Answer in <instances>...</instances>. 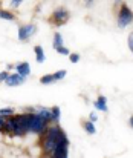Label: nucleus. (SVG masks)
<instances>
[{
  "label": "nucleus",
  "instance_id": "nucleus-1",
  "mask_svg": "<svg viewBox=\"0 0 133 158\" xmlns=\"http://www.w3.org/2000/svg\"><path fill=\"white\" fill-rule=\"evenodd\" d=\"M63 131L58 124H52L46 129V135L43 138V149L44 152L47 154H52L55 149H57V144H58V140L61 137Z\"/></svg>",
  "mask_w": 133,
  "mask_h": 158
},
{
  "label": "nucleus",
  "instance_id": "nucleus-2",
  "mask_svg": "<svg viewBox=\"0 0 133 158\" xmlns=\"http://www.w3.org/2000/svg\"><path fill=\"white\" fill-rule=\"evenodd\" d=\"M133 22V12L132 9L126 5V3H121V9L118 12V26L123 29L126 26H129Z\"/></svg>",
  "mask_w": 133,
  "mask_h": 158
},
{
  "label": "nucleus",
  "instance_id": "nucleus-3",
  "mask_svg": "<svg viewBox=\"0 0 133 158\" xmlns=\"http://www.w3.org/2000/svg\"><path fill=\"white\" fill-rule=\"evenodd\" d=\"M35 32H37V26H35V25H32V23L23 25V26L18 28V40H20V42H26V40H29Z\"/></svg>",
  "mask_w": 133,
  "mask_h": 158
},
{
  "label": "nucleus",
  "instance_id": "nucleus-4",
  "mask_svg": "<svg viewBox=\"0 0 133 158\" xmlns=\"http://www.w3.org/2000/svg\"><path fill=\"white\" fill-rule=\"evenodd\" d=\"M47 123L49 121H46L42 115H38L35 112V117H34V121H32V126H31V132H34V134H43L44 131L47 129Z\"/></svg>",
  "mask_w": 133,
  "mask_h": 158
},
{
  "label": "nucleus",
  "instance_id": "nucleus-5",
  "mask_svg": "<svg viewBox=\"0 0 133 158\" xmlns=\"http://www.w3.org/2000/svg\"><path fill=\"white\" fill-rule=\"evenodd\" d=\"M52 20L55 22V25H64L69 20V11L66 8H57L52 14Z\"/></svg>",
  "mask_w": 133,
  "mask_h": 158
},
{
  "label": "nucleus",
  "instance_id": "nucleus-6",
  "mask_svg": "<svg viewBox=\"0 0 133 158\" xmlns=\"http://www.w3.org/2000/svg\"><path fill=\"white\" fill-rule=\"evenodd\" d=\"M26 81V78L25 77H22L20 74H11L8 78H6V85L8 86H20V85H23Z\"/></svg>",
  "mask_w": 133,
  "mask_h": 158
},
{
  "label": "nucleus",
  "instance_id": "nucleus-7",
  "mask_svg": "<svg viewBox=\"0 0 133 158\" xmlns=\"http://www.w3.org/2000/svg\"><path fill=\"white\" fill-rule=\"evenodd\" d=\"M15 69H17V74H20V75H22V77H25V78L31 74V68H29V63H28V61L18 63V64L15 66Z\"/></svg>",
  "mask_w": 133,
  "mask_h": 158
},
{
  "label": "nucleus",
  "instance_id": "nucleus-8",
  "mask_svg": "<svg viewBox=\"0 0 133 158\" xmlns=\"http://www.w3.org/2000/svg\"><path fill=\"white\" fill-rule=\"evenodd\" d=\"M93 106H95L96 110H101V112H107L109 110V107H107V98L104 95H99L98 100L93 103Z\"/></svg>",
  "mask_w": 133,
  "mask_h": 158
},
{
  "label": "nucleus",
  "instance_id": "nucleus-9",
  "mask_svg": "<svg viewBox=\"0 0 133 158\" xmlns=\"http://www.w3.org/2000/svg\"><path fill=\"white\" fill-rule=\"evenodd\" d=\"M37 114L42 115L46 121H52V112H50V109H46V107H37Z\"/></svg>",
  "mask_w": 133,
  "mask_h": 158
},
{
  "label": "nucleus",
  "instance_id": "nucleus-10",
  "mask_svg": "<svg viewBox=\"0 0 133 158\" xmlns=\"http://www.w3.org/2000/svg\"><path fill=\"white\" fill-rule=\"evenodd\" d=\"M52 46H54L55 51H57L58 48L64 46V45H63V35H61L60 32H55V34H54V43H52Z\"/></svg>",
  "mask_w": 133,
  "mask_h": 158
},
{
  "label": "nucleus",
  "instance_id": "nucleus-11",
  "mask_svg": "<svg viewBox=\"0 0 133 158\" xmlns=\"http://www.w3.org/2000/svg\"><path fill=\"white\" fill-rule=\"evenodd\" d=\"M34 51H35V60H37V63H43L44 61V51H43V48L40 46V45H37L35 48H34Z\"/></svg>",
  "mask_w": 133,
  "mask_h": 158
},
{
  "label": "nucleus",
  "instance_id": "nucleus-12",
  "mask_svg": "<svg viewBox=\"0 0 133 158\" xmlns=\"http://www.w3.org/2000/svg\"><path fill=\"white\" fill-rule=\"evenodd\" d=\"M84 131L87 132L89 135H95V134H96L95 123H92V121H84Z\"/></svg>",
  "mask_w": 133,
  "mask_h": 158
},
{
  "label": "nucleus",
  "instance_id": "nucleus-13",
  "mask_svg": "<svg viewBox=\"0 0 133 158\" xmlns=\"http://www.w3.org/2000/svg\"><path fill=\"white\" fill-rule=\"evenodd\" d=\"M40 83H42V85H52V83H55L54 74H46V75H43V77L40 78Z\"/></svg>",
  "mask_w": 133,
  "mask_h": 158
},
{
  "label": "nucleus",
  "instance_id": "nucleus-14",
  "mask_svg": "<svg viewBox=\"0 0 133 158\" xmlns=\"http://www.w3.org/2000/svg\"><path fill=\"white\" fill-rule=\"evenodd\" d=\"M0 19H3V20H15V17H14V14L12 12H9V11H6V9H0Z\"/></svg>",
  "mask_w": 133,
  "mask_h": 158
},
{
  "label": "nucleus",
  "instance_id": "nucleus-15",
  "mask_svg": "<svg viewBox=\"0 0 133 158\" xmlns=\"http://www.w3.org/2000/svg\"><path fill=\"white\" fill-rule=\"evenodd\" d=\"M50 112H52V121H60V117H61L60 107H58V106H54V107L50 109Z\"/></svg>",
  "mask_w": 133,
  "mask_h": 158
},
{
  "label": "nucleus",
  "instance_id": "nucleus-16",
  "mask_svg": "<svg viewBox=\"0 0 133 158\" xmlns=\"http://www.w3.org/2000/svg\"><path fill=\"white\" fill-rule=\"evenodd\" d=\"M66 74H67V72H66L64 69H61V71L55 72V74H54V77H55V81H58V80H63V78L66 77Z\"/></svg>",
  "mask_w": 133,
  "mask_h": 158
},
{
  "label": "nucleus",
  "instance_id": "nucleus-17",
  "mask_svg": "<svg viewBox=\"0 0 133 158\" xmlns=\"http://www.w3.org/2000/svg\"><path fill=\"white\" fill-rule=\"evenodd\" d=\"M12 114H14V109H12V107H2V109H0V115L8 117V115H12Z\"/></svg>",
  "mask_w": 133,
  "mask_h": 158
},
{
  "label": "nucleus",
  "instance_id": "nucleus-18",
  "mask_svg": "<svg viewBox=\"0 0 133 158\" xmlns=\"http://www.w3.org/2000/svg\"><path fill=\"white\" fill-rule=\"evenodd\" d=\"M69 60H71L72 63H78V61H80V54H77V52L71 54V55H69Z\"/></svg>",
  "mask_w": 133,
  "mask_h": 158
},
{
  "label": "nucleus",
  "instance_id": "nucleus-19",
  "mask_svg": "<svg viewBox=\"0 0 133 158\" xmlns=\"http://www.w3.org/2000/svg\"><path fill=\"white\" fill-rule=\"evenodd\" d=\"M57 52L61 54V55H71V51H69L66 46H61V48H58V49H57Z\"/></svg>",
  "mask_w": 133,
  "mask_h": 158
},
{
  "label": "nucleus",
  "instance_id": "nucleus-20",
  "mask_svg": "<svg viewBox=\"0 0 133 158\" xmlns=\"http://www.w3.org/2000/svg\"><path fill=\"white\" fill-rule=\"evenodd\" d=\"M127 45H129V49H130V52L133 54V32L129 34V39H127Z\"/></svg>",
  "mask_w": 133,
  "mask_h": 158
},
{
  "label": "nucleus",
  "instance_id": "nucleus-21",
  "mask_svg": "<svg viewBox=\"0 0 133 158\" xmlns=\"http://www.w3.org/2000/svg\"><path fill=\"white\" fill-rule=\"evenodd\" d=\"M8 77H9V72L8 71H0V83L2 81H6Z\"/></svg>",
  "mask_w": 133,
  "mask_h": 158
},
{
  "label": "nucleus",
  "instance_id": "nucleus-22",
  "mask_svg": "<svg viewBox=\"0 0 133 158\" xmlns=\"http://www.w3.org/2000/svg\"><path fill=\"white\" fill-rule=\"evenodd\" d=\"M96 120H98V115H96V112H92V114H89V121L95 123Z\"/></svg>",
  "mask_w": 133,
  "mask_h": 158
},
{
  "label": "nucleus",
  "instance_id": "nucleus-23",
  "mask_svg": "<svg viewBox=\"0 0 133 158\" xmlns=\"http://www.w3.org/2000/svg\"><path fill=\"white\" fill-rule=\"evenodd\" d=\"M5 120H6V117H5V115H0V131H2V129H5V124H6V121H5Z\"/></svg>",
  "mask_w": 133,
  "mask_h": 158
},
{
  "label": "nucleus",
  "instance_id": "nucleus-24",
  "mask_svg": "<svg viewBox=\"0 0 133 158\" xmlns=\"http://www.w3.org/2000/svg\"><path fill=\"white\" fill-rule=\"evenodd\" d=\"M18 5H22V2H20V0H12V2H11V6H14V8H17Z\"/></svg>",
  "mask_w": 133,
  "mask_h": 158
},
{
  "label": "nucleus",
  "instance_id": "nucleus-25",
  "mask_svg": "<svg viewBox=\"0 0 133 158\" xmlns=\"http://www.w3.org/2000/svg\"><path fill=\"white\" fill-rule=\"evenodd\" d=\"M129 123H130V126L133 127V117H130V120H129Z\"/></svg>",
  "mask_w": 133,
  "mask_h": 158
}]
</instances>
